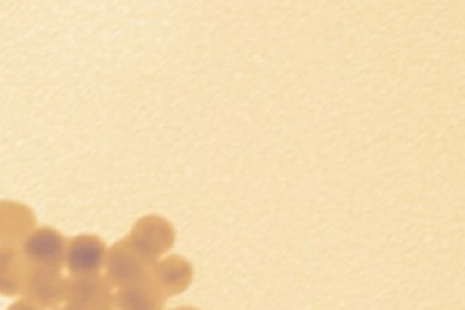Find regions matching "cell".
<instances>
[{
  "label": "cell",
  "instance_id": "4fadbf2b",
  "mask_svg": "<svg viewBox=\"0 0 465 310\" xmlns=\"http://www.w3.org/2000/svg\"><path fill=\"white\" fill-rule=\"evenodd\" d=\"M56 310H69V309H56Z\"/></svg>",
  "mask_w": 465,
  "mask_h": 310
},
{
  "label": "cell",
  "instance_id": "7a4b0ae2",
  "mask_svg": "<svg viewBox=\"0 0 465 310\" xmlns=\"http://www.w3.org/2000/svg\"><path fill=\"white\" fill-rule=\"evenodd\" d=\"M126 241L137 252L142 253L144 258L157 264L160 256H163L174 247L175 228L162 215H143L134 224Z\"/></svg>",
  "mask_w": 465,
  "mask_h": 310
},
{
  "label": "cell",
  "instance_id": "8992f818",
  "mask_svg": "<svg viewBox=\"0 0 465 310\" xmlns=\"http://www.w3.org/2000/svg\"><path fill=\"white\" fill-rule=\"evenodd\" d=\"M65 292L67 279L63 278L61 272L30 267L22 295L25 300L44 310L56 309L65 303Z\"/></svg>",
  "mask_w": 465,
  "mask_h": 310
},
{
  "label": "cell",
  "instance_id": "8fae6325",
  "mask_svg": "<svg viewBox=\"0 0 465 310\" xmlns=\"http://www.w3.org/2000/svg\"><path fill=\"white\" fill-rule=\"evenodd\" d=\"M8 310H43L41 307H37L36 305H33V303H30V301L24 300L17 301V303H15V305H10L8 307Z\"/></svg>",
  "mask_w": 465,
  "mask_h": 310
},
{
  "label": "cell",
  "instance_id": "5b68a950",
  "mask_svg": "<svg viewBox=\"0 0 465 310\" xmlns=\"http://www.w3.org/2000/svg\"><path fill=\"white\" fill-rule=\"evenodd\" d=\"M107 247L96 235H80L67 241L65 267L72 276L100 275L106 264Z\"/></svg>",
  "mask_w": 465,
  "mask_h": 310
},
{
  "label": "cell",
  "instance_id": "277c9868",
  "mask_svg": "<svg viewBox=\"0 0 465 310\" xmlns=\"http://www.w3.org/2000/svg\"><path fill=\"white\" fill-rule=\"evenodd\" d=\"M65 309L114 310L115 295L106 278L94 276H70L65 292Z\"/></svg>",
  "mask_w": 465,
  "mask_h": 310
},
{
  "label": "cell",
  "instance_id": "9c48e42d",
  "mask_svg": "<svg viewBox=\"0 0 465 310\" xmlns=\"http://www.w3.org/2000/svg\"><path fill=\"white\" fill-rule=\"evenodd\" d=\"M166 296L153 285L151 276L135 285L118 289L115 294V309L118 310H163Z\"/></svg>",
  "mask_w": 465,
  "mask_h": 310
},
{
  "label": "cell",
  "instance_id": "30bf717a",
  "mask_svg": "<svg viewBox=\"0 0 465 310\" xmlns=\"http://www.w3.org/2000/svg\"><path fill=\"white\" fill-rule=\"evenodd\" d=\"M30 265L19 248L0 247V295H22Z\"/></svg>",
  "mask_w": 465,
  "mask_h": 310
},
{
  "label": "cell",
  "instance_id": "3957f363",
  "mask_svg": "<svg viewBox=\"0 0 465 310\" xmlns=\"http://www.w3.org/2000/svg\"><path fill=\"white\" fill-rule=\"evenodd\" d=\"M28 265L61 272L65 265L67 239L50 226L37 228L19 248Z\"/></svg>",
  "mask_w": 465,
  "mask_h": 310
},
{
  "label": "cell",
  "instance_id": "6da1fadb",
  "mask_svg": "<svg viewBox=\"0 0 465 310\" xmlns=\"http://www.w3.org/2000/svg\"><path fill=\"white\" fill-rule=\"evenodd\" d=\"M153 265L155 263L144 258L143 255L137 252L126 239H123L115 242L107 252L104 278L112 285V289H123L126 285H135L138 281L149 278L153 274Z\"/></svg>",
  "mask_w": 465,
  "mask_h": 310
},
{
  "label": "cell",
  "instance_id": "ba28073f",
  "mask_svg": "<svg viewBox=\"0 0 465 310\" xmlns=\"http://www.w3.org/2000/svg\"><path fill=\"white\" fill-rule=\"evenodd\" d=\"M193 278H194L193 265L188 259L179 255H173L162 261H157L151 274L153 285L159 287L160 292L166 298L183 294L185 290L190 289Z\"/></svg>",
  "mask_w": 465,
  "mask_h": 310
},
{
  "label": "cell",
  "instance_id": "7c38bea8",
  "mask_svg": "<svg viewBox=\"0 0 465 310\" xmlns=\"http://www.w3.org/2000/svg\"><path fill=\"white\" fill-rule=\"evenodd\" d=\"M171 310H199L196 307H190V305H183V307H175V309Z\"/></svg>",
  "mask_w": 465,
  "mask_h": 310
},
{
  "label": "cell",
  "instance_id": "52a82bcc",
  "mask_svg": "<svg viewBox=\"0 0 465 310\" xmlns=\"http://www.w3.org/2000/svg\"><path fill=\"white\" fill-rule=\"evenodd\" d=\"M36 217L24 204L0 202V247L21 248L36 228Z\"/></svg>",
  "mask_w": 465,
  "mask_h": 310
}]
</instances>
